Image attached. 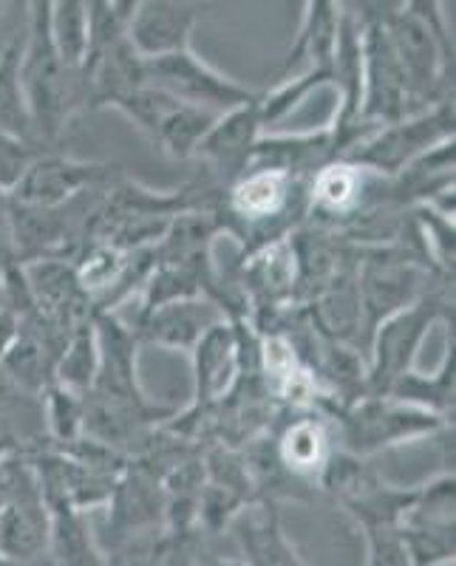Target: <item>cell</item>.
I'll return each mask as SVG.
<instances>
[{
  "label": "cell",
  "mask_w": 456,
  "mask_h": 566,
  "mask_svg": "<svg viewBox=\"0 0 456 566\" xmlns=\"http://www.w3.org/2000/svg\"><path fill=\"white\" fill-rule=\"evenodd\" d=\"M49 3L38 0L29 12V38L20 54V85L27 97L34 145L40 150H58L60 136L71 119L91 105L89 80L60 60L49 38Z\"/></svg>",
  "instance_id": "6da1fadb"
},
{
  "label": "cell",
  "mask_w": 456,
  "mask_h": 566,
  "mask_svg": "<svg viewBox=\"0 0 456 566\" xmlns=\"http://www.w3.org/2000/svg\"><path fill=\"white\" fill-rule=\"evenodd\" d=\"M383 29L408 83L412 111L454 99V38L439 3H392Z\"/></svg>",
  "instance_id": "7a4b0ae2"
},
{
  "label": "cell",
  "mask_w": 456,
  "mask_h": 566,
  "mask_svg": "<svg viewBox=\"0 0 456 566\" xmlns=\"http://www.w3.org/2000/svg\"><path fill=\"white\" fill-rule=\"evenodd\" d=\"M437 321L454 323V290H448V283L434 286L412 306H405L374 328L366 352V397H383L403 374L414 371L419 346Z\"/></svg>",
  "instance_id": "3957f363"
},
{
  "label": "cell",
  "mask_w": 456,
  "mask_h": 566,
  "mask_svg": "<svg viewBox=\"0 0 456 566\" xmlns=\"http://www.w3.org/2000/svg\"><path fill=\"white\" fill-rule=\"evenodd\" d=\"M327 417L341 433L343 451L360 459L450 428V422H445L437 413L400 402L394 397H360L357 402L334 408Z\"/></svg>",
  "instance_id": "277c9868"
},
{
  "label": "cell",
  "mask_w": 456,
  "mask_h": 566,
  "mask_svg": "<svg viewBox=\"0 0 456 566\" xmlns=\"http://www.w3.org/2000/svg\"><path fill=\"white\" fill-rule=\"evenodd\" d=\"M388 7L392 3H349L363 27V94L357 119L366 128H383L414 114L408 83L383 29Z\"/></svg>",
  "instance_id": "5b68a950"
},
{
  "label": "cell",
  "mask_w": 456,
  "mask_h": 566,
  "mask_svg": "<svg viewBox=\"0 0 456 566\" xmlns=\"http://www.w3.org/2000/svg\"><path fill=\"white\" fill-rule=\"evenodd\" d=\"M448 139H454V99L431 105L419 114L405 116L400 123L374 128L343 159L354 161V165L377 176L394 179L412 161H417L419 156Z\"/></svg>",
  "instance_id": "8992f818"
},
{
  "label": "cell",
  "mask_w": 456,
  "mask_h": 566,
  "mask_svg": "<svg viewBox=\"0 0 456 566\" xmlns=\"http://www.w3.org/2000/svg\"><path fill=\"white\" fill-rule=\"evenodd\" d=\"M456 482L445 470L434 482L419 484L400 518L397 535L412 566H448L456 560Z\"/></svg>",
  "instance_id": "52a82bcc"
},
{
  "label": "cell",
  "mask_w": 456,
  "mask_h": 566,
  "mask_svg": "<svg viewBox=\"0 0 456 566\" xmlns=\"http://www.w3.org/2000/svg\"><path fill=\"white\" fill-rule=\"evenodd\" d=\"M145 80L154 88L179 99V103L210 111L216 116L230 114V111L241 108V105L252 103L258 97L256 91L245 88L241 83L213 69L194 49L167 54V57L145 60Z\"/></svg>",
  "instance_id": "ba28073f"
},
{
  "label": "cell",
  "mask_w": 456,
  "mask_h": 566,
  "mask_svg": "<svg viewBox=\"0 0 456 566\" xmlns=\"http://www.w3.org/2000/svg\"><path fill=\"white\" fill-rule=\"evenodd\" d=\"M120 179H125L120 165L85 161L60 154V150H45L29 165V170L9 193V199H14L18 205L52 210V207L69 205L71 199H77L89 190L116 185Z\"/></svg>",
  "instance_id": "9c48e42d"
},
{
  "label": "cell",
  "mask_w": 456,
  "mask_h": 566,
  "mask_svg": "<svg viewBox=\"0 0 456 566\" xmlns=\"http://www.w3.org/2000/svg\"><path fill=\"white\" fill-rule=\"evenodd\" d=\"M258 97L252 103L241 105V108L230 111V114H221L210 128V134L201 139L199 150H196L194 159L201 161L207 185L213 190H219V193H225L227 187L245 174L247 165H250L252 148L261 139L263 119L261 108H258Z\"/></svg>",
  "instance_id": "30bf717a"
},
{
  "label": "cell",
  "mask_w": 456,
  "mask_h": 566,
  "mask_svg": "<svg viewBox=\"0 0 456 566\" xmlns=\"http://www.w3.org/2000/svg\"><path fill=\"white\" fill-rule=\"evenodd\" d=\"M221 321H230L221 303L213 297H187V301H170L156 310L139 312V321L131 328L139 343L194 352L196 343Z\"/></svg>",
  "instance_id": "8fae6325"
},
{
  "label": "cell",
  "mask_w": 456,
  "mask_h": 566,
  "mask_svg": "<svg viewBox=\"0 0 456 566\" xmlns=\"http://www.w3.org/2000/svg\"><path fill=\"white\" fill-rule=\"evenodd\" d=\"M199 27V7L174 0H136L128 27V43L142 60L187 52Z\"/></svg>",
  "instance_id": "7c38bea8"
},
{
  "label": "cell",
  "mask_w": 456,
  "mask_h": 566,
  "mask_svg": "<svg viewBox=\"0 0 456 566\" xmlns=\"http://www.w3.org/2000/svg\"><path fill=\"white\" fill-rule=\"evenodd\" d=\"M194 357V408L207 411L225 402L241 377V343L232 321H221L190 352Z\"/></svg>",
  "instance_id": "4fadbf2b"
},
{
  "label": "cell",
  "mask_w": 456,
  "mask_h": 566,
  "mask_svg": "<svg viewBox=\"0 0 456 566\" xmlns=\"http://www.w3.org/2000/svg\"><path fill=\"white\" fill-rule=\"evenodd\" d=\"M52 535V513L40 488L12 495L0 507V558L12 566H34L45 558Z\"/></svg>",
  "instance_id": "5bb4252c"
},
{
  "label": "cell",
  "mask_w": 456,
  "mask_h": 566,
  "mask_svg": "<svg viewBox=\"0 0 456 566\" xmlns=\"http://www.w3.org/2000/svg\"><path fill=\"white\" fill-rule=\"evenodd\" d=\"M272 444H276V457L281 468L298 484L318 482L321 470L327 468L329 457L334 453L332 422H329V417L303 408V411H298V417L287 419V424L272 437Z\"/></svg>",
  "instance_id": "9a60e30c"
},
{
  "label": "cell",
  "mask_w": 456,
  "mask_h": 566,
  "mask_svg": "<svg viewBox=\"0 0 456 566\" xmlns=\"http://www.w3.org/2000/svg\"><path fill=\"white\" fill-rule=\"evenodd\" d=\"M343 3H332V0H309L303 7L301 29L296 34V43L290 45V52L283 57L278 77L290 80L292 74H303V71L327 69L332 63L334 43H338V29H341Z\"/></svg>",
  "instance_id": "2e32d148"
},
{
  "label": "cell",
  "mask_w": 456,
  "mask_h": 566,
  "mask_svg": "<svg viewBox=\"0 0 456 566\" xmlns=\"http://www.w3.org/2000/svg\"><path fill=\"white\" fill-rule=\"evenodd\" d=\"M383 397H394L400 402L437 413L445 422L454 424V332L448 335V348H445V357L437 371L431 377L417 371L403 374Z\"/></svg>",
  "instance_id": "e0dca14e"
},
{
  "label": "cell",
  "mask_w": 456,
  "mask_h": 566,
  "mask_svg": "<svg viewBox=\"0 0 456 566\" xmlns=\"http://www.w3.org/2000/svg\"><path fill=\"white\" fill-rule=\"evenodd\" d=\"M238 541L245 549V566H307L283 533L272 504H261V513L238 527Z\"/></svg>",
  "instance_id": "ac0fdd59"
},
{
  "label": "cell",
  "mask_w": 456,
  "mask_h": 566,
  "mask_svg": "<svg viewBox=\"0 0 456 566\" xmlns=\"http://www.w3.org/2000/svg\"><path fill=\"white\" fill-rule=\"evenodd\" d=\"M49 513H52V535L45 549L49 566H105V555L89 535L83 513L71 507H49Z\"/></svg>",
  "instance_id": "d6986e66"
},
{
  "label": "cell",
  "mask_w": 456,
  "mask_h": 566,
  "mask_svg": "<svg viewBox=\"0 0 456 566\" xmlns=\"http://www.w3.org/2000/svg\"><path fill=\"white\" fill-rule=\"evenodd\" d=\"M97 328H94V317H91V321L80 323L77 328H71L69 337H65L63 352L54 363L52 382L85 397L94 388V380H97Z\"/></svg>",
  "instance_id": "ffe728a7"
},
{
  "label": "cell",
  "mask_w": 456,
  "mask_h": 566,
  "mask_svg": "<svg viewBox=\"0 0 456 566\" xmlns=\"http://www.w3.org/2000/svg\"><path fill=\"white\" fill-rule=\"evenodd\" d=\"M219 116L210 114V111L194 108V105L176 103L174 111L162 119V125L156 128V134L151 136L156 148L165 156L176 161H190L199 150L201 139L210 134V128L216 125Z\"/></svg>",
  "instance_id": "44dd1931"
},
{
  "label": "cell",
  "mask_w": 456,
  "mask_h": 566,
  "mask_svg": "<svg viewBox=\"0 0 456 566\" xmlns=\"http://www.w3.org/2000/svg\"><path fill=\"white\" fill-rule=\"evenodd\" d=\"M20 54H23L20 40H12L0 52V134L18 136V139L34 145L27 97H23V85H20Z\"/></svg>",
  "instance_id": "7402d4cb"
},
{
  "label": "cell",
  "mask_w": 456,
  "mask_h": 566,
  "mask_svg": "<svg viewBox=\"0 0 456 566\" xmlns=\"http://www.w3.org/2000/svg\"><path fill=\"white\" fill-rule=\"evenodd\" d=\"M49 38L54 52L69 69L83 71L89 57V18L83 0H58L49 3Z\"/></svg>",
  "instance_id": "603a6c76"
},
{
  "label": "cell",
  "mask_w": 456,
  "mask_h": 566,
  "mask_svg": "<svg viewBox=\"0 0 456 566\" xmlns=\"http://www.w3.org/2000/svg\"><path fill=\"white\" fill-rule=\"evenodd\" d=\"M136 0H89L85 3V18H89V57H100L111 45L128 40L131 18H134Z\"/></svg>",
  "instance_id": "cb8c5ba5"
},
{
  "label": "cell",
  "mask_w": 456,
  "mask_h": 566,
  "mask_svg": "<svg viewBox=\"0 0 456 566\" xmlns=\"http://www.w3.org/2000/svg\"><path fill=\"white\" fill-rule=\"evenodd\" d=\"M323 85H332V74L327 69H315V71H303L298 77L283 80L278 88L267 91L258 97V108H261V119L263 125L281 123L292 111H298L303 105V99L312 97L318 88Z\"/></svg>",
  "instance_id": "d4e9b609"
},
{
  "label": "cell",
  "mask_w": 456,
  "mask_h": 566,
  "mask_svg": "<svg viewBox=\"0 0 456 566\" xmlns=\"http://www.w3.org/2000/svg\"><path fill=\"white\" fill-rule=\"evenodd\" d=\"M43 419L54 442L63 444V448L77 442V439H83L85 397L52 382L43 391Z\"/></svg>",
  "instance_id": "484cf974"
},
{
  "label": "cell",
  "mask_w": 456,
  "mask_h": 566,
  "mask_svg": "<svg viewBox=\"0 0 456 566\" xmlns=\"http://www.w3.org/2000/svg\"><path fill=\"white\" fill-rule=\"evenodd\" d=\"M45 150L34 148L32 142H23L18 136L0 134V193H12L23 174L34 159Z\"/></svg>",
  "instance_id": "4316f807"
},
{
  "label": "cell",
  "mask_w": 456,
  "mask_h": 566,
  "mask_svg": "<svg viewBox=\"0 0 456 566\" xmlns=\"http://www.w3.org/2000/svg\"><path fill=\"white\" fill-rule=\"evenodd\" d=\"M363 538L369 549L366 566H412L397 530H372V533H363Z\"/></svg>",
  "instance_id": "83f0119b"
},
{
  "label": "cell",
  "mask_w": 456,
  "mask_h": 566,
  "mask_svg": "<svg viewBox=\"0 0 456 566\" xmlns=\"http://www.w3.org/2000/svg\"><path fill=\"white\" fill-rule=\"evenodd\" d=\"M196 566H245V560H236V558H207Z\"/></svg>",
  "instance_id": "f1b7e54d"
}]
</instances>
